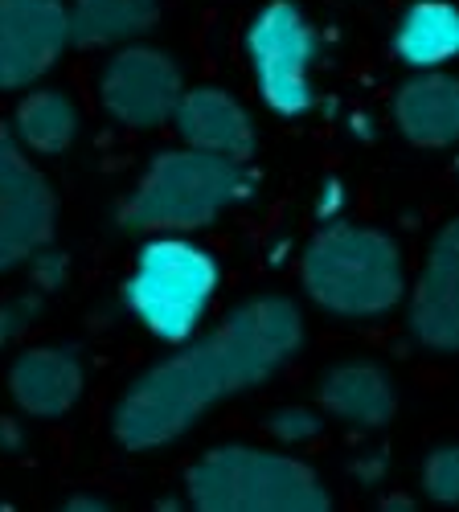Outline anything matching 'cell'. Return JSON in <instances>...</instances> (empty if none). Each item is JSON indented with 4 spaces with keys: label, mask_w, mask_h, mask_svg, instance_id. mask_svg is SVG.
Listing matches in <instances>:
<instances>
[{
    "label": "cell",
    "mask_w": 459,
    "mask_h": 512,
    "mask_svg": "<svg viewBox=\"0 0 459 512\" xmlns=\"http://www.w3.org/2000/svg\"><path fill=\"white\" fill-rule=\"evenodd\" d=\"M300 312L279 295L242 304L226 324L177 357L148 369L115 410V435L132 451H152L181 439L226 394L267 381L300 349Z\"/></svg>",
    "instance_id": "obj_1"
},
{
    "label": "cell",
    "mask_w": 459,
    "mask_h": 512,
    "mask_svg": "<svg viewBox=\"0 0 459 512\" xmlns=\"http://www.w3.org/2000/svg\"><path fill=\"white\" fill-rule=\"evenodd\" d=\"M189 504L201 512H328L332 496L291 455L218 447L189 467Z\"/></svg>",
    "instance_id": "obj_2"
},
{
    "label": "cell",
    "mask_w": 459,
    "mask_h": 512,
    "mask_svg": "<svg viewBox=\"0 0 459 512\" xmlns=\"http://www.w3.org/2000/svg\"><path fill=\"white\" fill-rule=\"evenodd\" d=\"M250 189L238 160L210 152H164L148 164L136 193L123 205V226L144 234H177L214 222L226 205Z\"/></svg>",
    "instance_id": "obj_3"
},
{
    "label": "cell",
    "mask_w": 459,
    "mask_h": 512,
    "mask_svg": "<svg viewBox=\"0 0 459 512\" xmlns=\"http://www.w3.org/2000/svg\"><path fill=\"white\" fill-rule=\"evenodd\" d=\"M402 254L382 230L332 226L304 250L308 295L337 316H378L402 295Z\"/></svg>",
    "instance_id": "obj_4"
},
{
    "label": "cell",
    "mask_w": 459,
    "mask_h": 512,
    "mask_svg": "<svg viewBox=\"0 0 459 512\" xmlns=\"http://www.w3.org/2000/svg\"><path fill=\"white\" fill-rule=\"evenodd\" d=\"M218 291V263L185 238H152L123 287L132 316L160 340H189Z\"/></svg>",
    "instance_id": "obj_5"
},
{
    "label": "cell",
    "mask_w": 459,
    "mask_h": 512,
    "mask_svg": "<svg viewBox=\"0 0 459 512\" xmlns=\"http://www.w3.org/2000/svg\"><path fill=\"white\" fill-rule=\"evenodd\" d=\"M246 54H250V70H255V82H259V95L275 115L296 119L312 111L316 29L308 25L300 5L271 0L246 29Z\"/></svg>",
    "instance_id": "obj_6"
},
{
    "label": "cell",
    "mask_w": 459,
    "mask_h": 512,
    "mask_svg": "<svg viewBox=\"0 0 459 512\" xmlns=\"http://www.w3.org/2000/svg\"><path fill=\"white\" fill-rule=\"evenodd\" d=\"M50 234L54 193L21 152V144L0 127V271H13L17 263L33 259L50 242Z\"/></svg>",
    "instance_id": "obj_7"
},
{
    "label": "cell",
    "mask_w": 459,
    "mask_h": 512,
    "mask_svg": "<svg viewBox=\"0 0 459 512\" xmlns=\"http://www.w3.org/2000/svg\"><path fill=\"white\" fill-rule=\"evenodd\" d=\"M99 91H103V107L123 127H156L173 119V107L181 99V70L160 50L132 46L107 62Z\"/></svg>",
    "instance_id": "obj_8"
},
{
    "label": "cell",
    "mask_w": 459,
    "mask_h": 512,
    "mask_svg": "<svg viewBox=\"0 0 459 512\" xmlns=\"http://www.w3.org/2000/svg\"><path fill=\"white\" fill-rule=\"evenodd\" d=\"M66 46L62 0H0V91L41 78Z\"/></svg>",
    "instance_id": "obj_9"
},
{
    "label": "cell",
    "mask_w": 459,
    "mask_h": 512,
    "mask_svg": "<svg viewBox=\"0 0 459 512\" xmlns=\"http://www.w3.org/2000/svg\"><path fill=\"white\" fill-rule=\"evenodd\" d=\"M410 328L427 349L451 353L459 345V230L443 226L431 246V259L414 287Z\"/></svg>",
    "instance_id": "obj_10"
},
{
    "label": "cell",
    "mask_w": 459,
    "mask_h": 512,
    "mask_svg": "<svg viewBox=\"0 0 459 512\" xmlns=\"http://www.w3.org/2000/svg\"><path fill=\"white\" fill-rule=\"evenodd\" d=\"M173 119H177L181 140L197 152L226 156V160L242 164L250 156V148H255V127H250L238 99H230L226 91H214V87L181 91Z\"/></svg>",
    "instance_id": "obj_11"
},
{
    "label": "cell",
    "mask_w": 459,
    "mask_h": 512,
    "mask_svg": "<svg viewBox=\"0 0 459 512\" xmlns=\"http://www.w3.org/2000/svg\"><path fill=\"white\" fill-rule=\"evenodd\" d=\"M17 406L33 418H58L82 394V365L70 349H29L9 373Z\"/></svg>",
    "instance_id": "obj_12"
},
{
    "label": "cell",
    "mask_w": 459,
    "mask_h": 512,
    "mask_svg": "<svg viewBox=\"0 0 459 512\" xmlns=\"http://www.w3.org/2000/svg\"><path fill=\"white\" fill-rule=\"evenodd\" d=\"M320 406L341 418L349 426H361V431H373V426H386L394 418V390L378 365L369 361H353V365H337L324 386H320Z\"/></svg>",
    "instance_id": "obj_13"
},
{
    "label": "cell",
    "mask_w": 459,
    "mask_h": 512,
    "mask_svg": "<svg viewBox=\"0 0 459 512\" xmlns=\"http://www.w3.org/2000/svg\"><path fill=\"white\" fill-rule=\"evenodd\" d=\"M398 127L419 148H447L459 132V91L447 74H423L406 82L394 103Z\"/></svg>",
    "instance_id": "obj_14"
},
{
    "label": "cell",
    "mask_w": 459,
    "mask_h": 512,
    "mask_svg": "<svg viewBox=\"0 0 459 512\" xmlns=\"http://www.w3.org/2000/svg\"><path fill=\"white\" fill-rule=\"evenodd\" d=\"M459 46V21L447 0H419L410 5L394 29V54L406 66L435 70L443 66Z\"/></svg>",
    "instance_id": "obj_15"
},
{
    "label": "cell",
    "mask_w": 459,
    "mask_h": 512,
    "mask_svg": "<svg viewBox=\"0 0 459 512\" xmlns=\"http://www.w3.org/2000/svg\"><path fill=\"white\" fill-rule=\"evenodd\" d=\"M156 0H74L66 13V41L82 50L111 46V41H128L152 29Z\"/></svg>",
    "instance_id": "obj_16"
},
{
    "label": "cell",
    "mask_w": 459,
    "mask_h": 512,
    "mask_svg": "<svg viewBox=\"0 0 459 512\" xmlns=\"http://www.w3.org/2000/svg\"><path fill=\"white\" fill-rule=\"evenodd\" d=\"M78 132V111L62 91H33L17 107V136L29 152H62Z\"/></svg>",
    "instance_id": "obj_17"
},
{
    "label": "cell",
    "mask_w": 459,
    "mask_h": 512,
    "mask_svg": "<svg viewBox=\"0 0 459 512\" xmlns=\"http://www.w3.org/2000/svg\"><path fill=\"white\" fill-rule=\"evenodd\" d=\"M423 488L431 500L451 504L459 496V451L455 447H439L427 463H423Z\"/></svg>",
    "instance_id": "obj_18"
},
{
    "label": "cell",
    "mask_w": 459,
    "mask_h": 512,
    "mask_svg": "<svg viewBox=\"0 0 459 512\" xmlns=\"http://www.w3.org/2000/svg\"><path fill=\"white\" fill-rule=\"evenodd\" d=\"M267 431L279 439V443H312L320 435V418L304 406H287V410H275L271 422H267Z\"/></svg>",
    "instance_id": "obj_19"
},
{
    "label": "cell",
    "mask_w": 459,
    "mask_h": 512,
    "mask_svg": "<svg viewBox=\"0 0 459 512\" xmlns=\"http://www.w3.org/2000/svg\"><path fill=\"white\" fill-rule=\"evenodd\" d=\"M33 316V300H17V304H0V345H9V340L25 328V320Z\"/></svg>",
    "instance_id": "obj_20"
},
{
    "label": "cell",
    "mask_w": 459,
    "mask_h": 512,
    "mask_svg": "<svg viewBox=\"0 0 459 512\" xmlns=\"http://www.w3.org/2000/svg\"><path fill=\"white\" fill-rule=\"evenodd\" d=\"M33 259H37V263H33V267H37V279L46 283V287H54V283L62 279V259H54V254H41V250L33 254Z\"/></svg>",
    "instance_id": "obj_21"
},
{
    "label": "cell",
    "mask_w": 459,
    "mask_h": 512,
    "mask_svg": "<svg viewBox=\"0 0 459 512\" xmlns=\"http://www.w3.org/2000/svg\"><path fill=\"white\" fill-rule=\"evenodd\" d=\"M66 508H107V500H91V496H82V500H70Z\"/></svg>",
    "instance_id": "obj_22"
}]
</instances>
